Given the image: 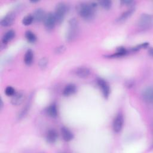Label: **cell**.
<instances>
[{
  "label": "cell",
  "mask_w": 153,
  "mask_h": 153,
  "mask_svg": "<svg viewBox=\"0 0 153 153\" xmlns=\"http://www.w3.org/2000/svg\"><path fill=\"white\" fill-rule=\"evenodd\" d=\"M124 118L123 116L121 114H118L114 120L113 121V129L115 133H119L123 126Z\"/></svg>",
  "instance_id": "8992f818"
},
{
  "label": "cell",
  "mask_w": 153,
  "mask_h": 153,
  "mask_svg": "<svg viewBox=\"0 0 153 153\" xmlns=\"http://www.w3.org/2000/svg\"><path fill=\"white\" fill-rule=\"evenodd\" d=\"M142 97L143 99L148 102L151 103L152 102V87L146 88L142 92Z\"/></svg>",
  "instance_id": "7c38bea8"
},
{
  "label": "cell",
  "mask_w": 153,
  "mask_h": 153,
  "mask_svg": "<svg viewBox=\"0 0 153 153\" xmlns=\"http://www.w3.org/2000/svg\"><path fill=\"white\" fill-rule=\"evenodd\" d=\"M48 64V59L47 58H42L39 62V66L41 69H44Z\"/></svg>",
  "instance_id": "484cf974"
},
{
  "label": "cell",
  "mask_w": 153,
  "mask_h": 153,
  "mask_svg": "<svg viewBox=\"0 0 153 153\" xmlns=\"http://www.w3.org/2000/svg\"><path fill=\"white\" fill-rule=\"evenodd\" d=\"M78 33V23L75 19H71L69 22V28L66 33V40L72 41L76 38Z\"/></svg>",
  "instance_id": "7a4b0ae2"
},
{
  "label": "cell",
  "mask_w": 153,
  "mask_h": 153,
  "mask_svg": "<svg viewBox=\"0 0 153 153\" xmlns=\"http://www.w3.org/2000/svg\"><path fill=\"white\" fill-rule=\"evenodd\" d=\"M127 51L126 49L124 47H118L117 48V51L115 54L109 56V57H121V56H123L126 55L127 54Z\"/></svg>",
  "instance_id": "44dd1931"
},
{
  "label": "cell",
  "mask_w": 153,
  "mask_h": 153,
  "mask_svg": "<svg viewBox=\"0 0 153 153\" xmlns=\"http://www.w3.org/2000/svg\"><path fill=\"white\" fill-rule=\"evenodd\" d=\"M134 11V8H133V7H131V8L128 9L127 11H126L125 12L122 13V14L119 17V18L117 19V21L118 22H124L127 19H128L130 16H131Z\"/></svg>",
  "instance_id": "2e32d148"
},
{
  "label": "cell",
  "mask_w": 153,
  "mask_h": 153,
  "mask_svg": "<svg viewBox=\"0 0 153 153\" xmlns=\"http://www.w3.org/2000/svg\"><path fill=\"white\" fill-rule=\"evenodd\" d=\"M97 83L102 90V94L105 98H108L110 93V88L109 84L103 79L98 78L97 79Z\"/></svg>",
  "instance_id": "52a82bcc"
},
{
  "label": "cell",
  "mask_w": 153,
  "mask_h": 153,
  "mask_svg": "<svg viewBox=\"0 0 153 153\" xmlns=\"http://www.w3.org/2000/svg\"><path fill=\"white\" fill-rule=\"evenodd\" d=\"M133 3H134V2L132 1H121V4H122L123 5H131Z\"/></svg>",
  "instance_id": "f1b7e54d"
},
{
  "label": "cell",
  "mask_w": 153,
  "mask_h": 153,
  "mask_svg": "<svg viewBox=\"0 0 153 153\" xmlns=\"http://www.w3.org/2000/svg\"><path fill=\"white\" fill-rule=\"evenodd\" d=\"M33 58V51L31 50H28L26 52V54H25V57H24V62H25V64H26L27 65H30L32 62Z\"/></svg>",
  "instance_id": "d6986e66"
},
{
  "label": "cell",
  "mask_w": 153,
  "mask_h": 153,
  "mask_svg": "<svg viewBox=\"0 0 153 153\" xmlns=\"http://www.w3.org/2000/svg\"><path fill=\"white\" fill-rule=\"evenodd\" d=\"M47 113L50 117L52 118L56 117L57 115V108L56 105L55 103L50 105L47 109Z\"/></svg>",
  "instance_id": "ac0fdd59"
},
{
  "label": "cell",
  "mask_w": 153,
  "mask_h": 153,
  "mask_svg": "<svg viewBox=\"0 0 153 153\" xmlns=\"http://www.w3.org/2000/svg\"><path fill=\"white\" fill-rule=\"evenodd\" d=\"M76 91V86L73 84H69L65 86L63 89V94L65 96H69L73 94Z\"/></svg>",
  "instance_id": "9a60e30c"
},
{
  "label": "cell",
  "mask_w": 153,
  "mask_h": 153,
  "mask_svg": "<svg viewBox=\"0 0 153 153\" xmlns=\"http://www.w3.org/2000/svg\"><path fill=\"white\" fill-rule=\"evenodd\" d=\"M67 5L64 2H59L57 4L54 13L57 23H60L63 22L65 14L67 12Z\"/></svg>",
  "instance_id": "3957f363"
},
{
  "label": "cell",
  "mask_w": 153,
  "mask_h": 153,
  "mask_svg": "<svg viewBox=\"0 0 153 153\" xmlns=\"http://www.w3.org/2000/svg\"><path fill=\"white\" fill-rule=\"evenodd\" d=\"M44 23L47 29H53L56 23H57L54 13H49L47 14L44 19Z\"/></svg>",
  "instance_id": "5b68a950"
},
{
  "label": "cell",
  "mask_w": 153,
  "mask_h": 153,
  "mask_svg": "<svg viewBox=\"0 0 153 153\" xmlns=\"http://www.w3.org/2000/svg\"><path fill=\"white\" fill-rule=\"evenodd\" d=\"M15 36V32L13 30H10L7 31L3 36L2 38V42L4 44H7L12 40Z\"/></svg>",
  "instance_id": "e0dca14e"
},
{
  "label": "cell",
  "mask_w": 153,
  "mask_h": 153,
  "mask_svg": "<svg viewBox=\"0 0 153 153\" xmlns=\"http://www.w3.org/2000/svg\"><path fill=\"white\" fill-rule=\"evenodd\" d=\"M29 106H30L29 104L27 103V105H26L23 108V109L21 110V111L20 112V113L18 115V118L19 119H21V118H23L27 114V113L28 112V110L29 109Z\"/></svg>",
  "instance_id": "cb8c5ba5"
},
{
  "label": "cell",
  "mask_w": 153,
  "mask_h": 153,
  "mask_svg": "<svg viewBox=\"0 0 153 153\" xmlns=\"http://www.w3.org/2000/svg\"><path fill=\"white\" fill-rule=\"evenodd\" d=\"M5 93L8 96H13L16 93L15 89L11 86H8L5 88Z\"/></svg>",
  "instance_id": "d4e9b609"
},
{
  "label": "cell",
  "mask_w": 153,
  "mask_h": 153,
  "mask_svg": "<svg viewBox=\"0 0 153 153\" xmlns=\"http://www.w3.org/2000/svg\"><path fill=\"white\" fill-rule=\"evenodd\" d=\"M74 74L75 75L79 78H85L88 76L90 74V71L88 68L85 67H79L74 71Z\"/></svg>",
  "instance_id": "9c48e42d"
},
{
  "label": "cell",
  "mask_w": 153,
  "mask_h": 153,
  "mask_svg": "<svg viewBox=\"0 0 153 153\" xmlns=\"http://www.w3.org/2000/svg\"><path fill=\"white\" fill-rule=\"evenodd\" d=\"M149 45V44L148 42H145V43H142L140 45H138L134 47H133L132 48V51H137L141 48H146Z\"/></svg>",
  "instance_id": "4316f807"
},
{
  "label": "cell",
  "mask_w": 153,
  "mask_h": 153,
  "mask_svg": "<svg viewBox=\"0 0 153 153\" xmlns=\"http://www.w3.org/2000/svg\"><path fill=\"white\" fill-rule=\"evenodd\" d=\"M15 19V15L13 13L7 14L2 20H1V25L4 27L10 26L13 24Z\"/></svg>",
  "instance_id": "ba28073f"
},
{
  "label": "cell",
  "mask_w": 153,
  "mask_h": 153,
  "mask_svg": "<svg viewBox=\"0 0 153 153\" xmlns=\"http://www.w3.org/2000/svg\"><path fill=\"white\" fill-rule=\"evenodd\" d=\"M24 94L22 92H19V93H16L13 96L12 99L11 100V103L14 105V106H18L20 105L23 100H24Z\"/></svg>",
  "instance_id": "8fae6325"
},
{
  "label": "cell",
  "mask_w": 153,
  "mask_h": 153,
  "mask_svg": "<svg viewBox=\"0 0 153 153\" xmlns=\"http://www.w3.org/2000/svg\"><path fill=\"white\" fill-rule=\"evenodd\" d=\"M99 4L104 9L108 10L111 7L112 2L109 0H102V1H99Z\"/></svg>",
  "instance_id": "603a6c76"
},
{
  "label": "cell",
  "mask_w": 153,
  "mask_h": 153,
  "mask_svg": "<svg viewBox=\"0 0 153 153\" xmlns=\"http://www.w3.org/2000/svg\"><path fill=\"white\" fill-rule=\"evenodd\" d=\"M66 49V47L64 45H60L59 47H57L56 48V50H55V52L57 54H60V53H62L65 51Z\"/></svg>",
  "instance_id": "83f0119b"
},
{
  "label": "cell",
  "mask_w": 153,
  "mask_h": 153,
  "mask_svg": "<svg viewBox=\"0 0 153 153\" xmlns=\"http://www.w3.org/2000/svg\"><path fill=\"white\" fill-rule=\"evenodd\" d=\"M33 21V17L32 15L28 14L25 17H23L22 20V23L25 26H29L30 25Z\"/></svg>",
  "instance_id": "7402d4cb"
},
{
  "label": "cell",
  "mask_w": 153,
  "mask_h": 153,
  "mask_svg": "<svg viewBox=\"0 0 153 153\" xmlns=\"http://www.w3.org/2000/svg\"><path fill=\"white\" fill-rule=\"evenodd\" d=\"M61 134L63 140L66 142H69L74 138L73 133L68 128L65 127H62Z\"/></svg>",
  "instance_id": "4fadbf2b"
},
{
  "label": "cell",
  "mask_w": 153,
  "mask_h": 153,
  "mask_svg": "<svg viewBox=\"0 0 153 153\" xmlns=\"http://www.w3.org/2000/svg\"><path fill=\"white\" fill-rule=\"evenodd\" d=\"M25 37L26 38V39L28 41V42H31V43L35 42L36 40V37L35 35L30 30H27L26 32Z\"/></svg>",
  "instance_id": "ffe728a7"
},
{
  "label": "cell",
  "mask_w": 153,
  "mask_h": 153,
  "mask_svg": "<svg viewBox=\"0 0 153 153\" xmlns=\"http://www.w3.org/2000/svg\"><path fill=\"white\" fill-rule=\"evenodd\" d=\"M152 16L149 14H142L138 21L139 27L143 30H146L150 29L152 26Z\"/></svg>",
  "instance_id": "277c9868"
},
{
  "label": "cell",
  "mask_w": 153,
  "mask_h": 153,
  "mask_svg": "<svg viewBox=\"0 0 153 153\" xmlns=\"http://www.w3.org/2000/svg\"><path fill=\"white\" fill-rule=\"evenodd\" d=\"M57 137H58V134L57 131L54 129H51L47 132L46 139L48 142L50 143H53L56 141Z\"/></svg>",
  "instance_id": "5bb4252c"
},
{
  "label": "cell",
  "mask_w": 153,
  "mask_h": 153,
  "mask_svg": "<svg viewBox=\"0 0 153 153\" xmlns=\"http://www.w3.org/2000/svg\"><path fill=\"white\" fill-rule=\"evenodd\" d=\"M45 16L46 14L42 8L36 9L32 14V16L33 17V21H35L36 22H40L44 21Z\"/></svg>",
  "instance_id": "30bf717a"
},
{
  "label": "cell",
  "mask_w": 153,
  "mask_h": 153,
  "mask_svg": "<svg viewBox=\"0 0 153 153\" xmlns=\"http://www.w3.org/2000/svg\"><path fill=\"white\" fill-rule=\"evenodd\" d=\"M97 5L96 2L81 3L78 5L76 10L79 15L85 20L91 19L94 15Z\"/></svg>",
  "instance_id": "6da1fadb"
}]
</instances>
